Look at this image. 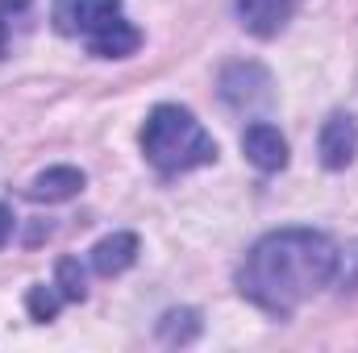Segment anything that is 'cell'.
I'll list each match as a JSON object with an SVG mask.
<instances>
[{
  "label": "cell",
  "mask_w": 358,
  "mask_h": 353,
  "mask_svg": "<svg viewBox=\"0 0 358 353\" xmlns=\"http://www.w3.org/2000/svg\"><path fill=\"white\" fill-rule=\"evenodd\" d=\"M338 274V246L317 229H279L255 241L238 270V291L267 316H292Z\"/></svg>",
  "instance_id": "1"
},
{
  "label": "cell",
  "mask_w": 358,
  "mask_h": 353,
  "mask_svg": "<svg viewBox=\"0 0 358 353\" xmlns=\"http://www.w3.org/2000/svg\"><path fill=\"white\" fill-rule=\"evenodd\" d=\"M142 154L159 175H187L196 167L217 163V142L187 108L159 104L142 125Z\"/></svg>",
  "instance_id": "2"
},
{
  "label": "cell",
  "mask_w": 358,
  "mask_h": 353,
  "mask_svg": "<svg viewBox=\"0 0 358 353\" xmlns=\"http://www.w3.org/2000/svg\"><path fill=\"white\" fill-rule=\"evenodd\" d=\"M275 84H271V71L259 63H234L221 71V100L234 108V112H259L275 100Z\"/></svg>",
  "instance_id": "3"
},
{
  "label": "cell",
  "mask_w": 358,
  "mask_h": 353,
  "mask_svg": "<svg viewBox=\"0 0 358 353\" xmlns=\"http://www.w3.org/2000/svg\"><path fill=\"white\" fill-rule=\"evenodd\" d=\"M113 17H121V0H55V25L59 33H96L100 25H108Z\"/></svg>",
  "instance_id": "4"
},
{
  "label": "cell",
  "mask_w": 358,
  "mask_h": 353,
  "mask_svg": "<svg viewBox=\"0 0 358 353\" xmlns=\"http://www.w3.org/2000/svg\"><path fill=\"white\" fill-rule=\"evenodd\" d=\"M317 154L329 171H346L358 154V125L350 112H334L321 129V142H317Z\"/></svg>",
  "instance_id": "5"
},
{
  "label": "cell",
  "mask_w": 358,
  "mask_h": 353,
  "mask_svg": "<svg viewBox=\"0 0 358 353\" xmlns=\"http://www.w3.org/2000/svg\"><path fill=\"white\" fill-rule=\"evenodd\" d=\"M242 150H246V158L259 167V171H283L287 167V142H283V133L267 125V121H255V125H246V133H242Z\"/></svg>",
  "instance_id": "6"
},
{
  "label": "cell",
  "mask_w": 358,
  "mask_h": 353,
  "mask_svg": "<svg viewBox=\"0 0 358 353\" xmlns=\"http://www.w3.org/2000/svg\"><path fill=\"white\" fill-rule=\"evenodd\" d=\"M296 13V0H238V21L255 38H275Z\"/></svg>",
  "instance_id": "7"
},
{
  "label": "cell",
  "mask_w": 358,
  "mask_h": 353,
  "mask_svg": "<svg viewBox=\"0 0 358 353\" xmlns=\"http://www.w3.org/2000/svg\"><path fill=\"white\" fill-rule=\"evenodd\" d=\"M138 46H142V33L125 17H113L108 25L88 33V50L96 59H129V54H138Z\"/></svg>",
  "instance_id": "8"
},
{
  "label": "cell",
  "mask_w": 358,
  "mask_h": 353,
  "mask_svg": "<svg viewBox=\"0 0 358 353\" xmlns=\"http://www.w3.org/2000/svg\"><path fill=\"white\" fill-rule=\"evenodd\" d=\"M134 262H138V237L134 233H113V237L96 241V250H92V270L104 278L125 274Z\"/></svg>",
  "instance_id": "9"
},
{
  "label": "cell",
  "mask_w": 358,
  "mask_h": 353,
  "mask_svg": "<svg viewBox=\"0 0 358 353\" xmlns=\"http://www.w3.org/2000/svg\"><path fill=\"white\" fill-rule=\"evenodd\" d=\"M80 191H84V171H76V167H50L29 183V200H38V204H63Z\"/></svg>",
  "instance_id": "10"
},
{
  "label": "cell",
  "mask_w": 358,
  "mask_h": 353,
  "mask_svg": "<svg viewBox=\"0 0 358 353\" xmlns=\"http://www.w3.org/2000/svg\"><path fill=\"white\" fill-rule=\"evenodd\" d=\"M196 337H200V312L196 308H171L159 320V341H167V345H187Z\"/></svg>",
  "instance_id": "11"
},
{
  "label": "cell",
  "mask_w": 358,
  "mask_h": 353,
  "mask_svg": "<svg viewBox=\"0 0 358 353\" xmlns=\"http://www.w3.org/2000/svg\"><path fill=\"white\" fill-rule=\"evenodd\" d=\"M63 303H67V299H63V291H59L55 283H50V287H46V283H38V287H29V295H25V312H29L38 324L55 320Z\"/></svg>",
  "instance_id": "12"
},
{
  "label": "cell",
  "mask_w": 358,
  "mask_h": 353,
  "mask_svg": "<svg viewBox=\"0 0 358 353\" xmlns=\"http://www.w3.org/2000/svg\"><path fill=\"white\" fill-rule=\"evenodd\" d=\"M55 287L63 291V299L80 303V299L88 295V283H84V266L76 262V258H63V262H59V270H55Z\"/></svg>",
  "instance_id": "13"
},
{
  "label": "cell",
  "mask_w": 358,
  "mask_h": 353,
  "mask_svg": "<svg viewBox=\"0 0 358 353\" xmlns=\"http://www.w3.org/2000/svg\"><path fill=\"white\" fill-rule=\"evenodd\" d=\"M13 237V208L8 204H0V250H4V241Z\"/></svg>",
  "instance_id": "14"
},
{
  "label": "cell",
  "mask_w": 358,
  "mask_h": 353,
  "mask_svg": "<svg viewBox=\"0 0 358 353\" xmlns=\"http://www.w3.org/2000/svg\"><path fill=\"white\" fill-rule=\"evenodd\" d=\"M25 4H29V0H0V13H4V17H8V13H21V8H25Z\"/></svg>",
  "instance_id": "15"
}]
</instances>
